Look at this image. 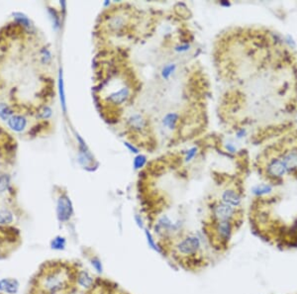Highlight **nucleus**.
Instances as JSON below:
<instances>
[{
	"label": "nucleus",
	"mask_w": 297,
	"mask_h": 294,
	"mask_svg": "<svg viewBox=\"0 0 297 294\" xmlns=\"http://www.w3.org/2000/svg\"><path fill=\"white\" fill-rule=\"evenodd\" d=\"M239 228L238 225L232 222L210 218H206L202 224V231L206 241L218 253H225L229 249L232 238Z\"/></svg>",
	"instance_id": "obj_4"
},
{
	"label": "nucleus",
	"mask_w": 297,
	"mask_h": 294,
	"mask_svg": "<svg viewBox=\"0 0 297 294\" xmlns=\"http://www.w3.org/2000/svg\"><path fill=\"white\" fill-rule=\"evenodd\" d=\"M11 187V177L8 173L0 174V195L9 191Z\"/></svg>",
	"instance_id": "obj_19"
},
{
	"label": "nucleus",
	"mask_w": 297,
	"mask_h": 294,
	"mask_svg": "<svg viewBox=\"0 0 297 294\" xmlns=\"http://www.w3.org/2000/svg\"><path fill=\"white\" fill-rule=\"evenodd\" d=\"M20 284L16 279L4 278L0 280V293L5 294H16L19 291Z\"/></svg>",
	"instance_id": "obj_13"
},
{
	"label": "nucleus",
	"mask_w": 297,
	"mask_h": 294,
	"mask_svg": "<svg viewBox=\"0 0 297 294\" xmlns=\"http://www.w3.org/2000/svg\"><path fill=\"white\" fill-rule=\"evenodd\" d=\"M0 294H2V293H0Z\"/></svg>",
	"instance_id": "obj_31"
},
{
	"label": "nucleus",
	"mask_w": 297,
	"mask_h": 294,
	"mask_svg": "<svg viewBox=\"0 0 297 294\" xmlns=\"http://www.w3.org/2000/svg\"><path fill=\"white\" fill-rule=\"evenodd\" d=\"M82 268L79 262L73 260L45 261L29 280L26 294H75Z\"/></svg>",
	"instance_id": "obj_2"
},
{
	"label": "nucleus",
	"mask_w": 297,
	"mask_h": 294,
	"mask_svg": "<svg viewBox=\"0 0 297 294\" xmlns=\"http://www.w3.org/2000/svg\"><path fill=\"white\" fill-rule=\"evenodd\" d=\"M124 145L128 147L132 152H135V153H138V152H139V149L135 147L133 144H131V143H127V142H126Z\"/></svg>",
	"instance_id": "obj_30"
},
{
	"label": "nucleus",
	"mask_w": 297,
	"mask_h": 294,
	"mask_svg": "<svg viewBox=\"0 0 297 294\" xmlns=\"http://www.w3.org/2000/svg\"><path fill=\"white\" fill-rule=\"evenodd\" d=\"M21 231L13 225H0V260L12 256L22 245Z\"/></svg>",
	"instance_id": "obj_6"
},
{
	"label": "nucleus",
	"mask_w": 297,
	"mask_h": 294,
	"mask_svg": "<svg viewBox=\"0 0 297 294\" xmlns=\"http://www.w3.org/2000/svg\"><path fill=\"white\" fill-rule=\"evenodd\" d=\"M132 95H133V90L131 86L122 85L118 89L111 91L109 95L106 96L105 100L107 104L115 107H119L126 104L132 98Z\"/></svg>",
	"instance_id": "obj_8"
},
{
	"label": "nucleus",
	"mask_w": 297,
	"mask_h": 294,
	"mask_svg": "<svg viewBox=\"0 0 297 294\" xmlns=\"http://www.w3.org/2000/svg\"><path fill=\"white\" fill-rule=\"evenodd\" d=\"M57 219L60 224H68L74 216L73 202L65 190H61L57 196L56 204Z\"/></svg>",
	"instance_id": "obj_7"
},
{
	"label": "nucleus",
	"mask_w": 297,
	"mask_h": 294,
	"mask_svg": "<svg viewBox=\"0 0 297 294\" xmlns=\"http://www.w3.org/2000/svg\"><path fill=\"white\" fill-rule=\"evenodd\" d=\"M219 200L233 207H241L242 196L239 191H237L235 188L230 187L223 190Z\"/></svg>",
	"instance_id": "obj_10"
},
{
	"label": "nucleus",
	"mask_w": 297,
	"mask_h": 294,
	"mask_svg": "<svg viewBox=\"0 0 297 294\" xmlns=\"http://www.w3.org/2000/svg\"><path fill=\"white\" fill-rule=\"evenodd\" d=\"M111 294H131L130 293H128V292H126V291H124L119 285L117 286V288L114 290V292L112 293Z\"/></svg>",
	"instance_id": "obj_29"
},
{
	"label": "nucleus",
	"mask_w": 297,
	"mask_h": 294,
	"mask_svg": "<svg viewBox=\"0 0 297 294\" xmlns=\"http://www.w3.org/2000/svg\"><path fill=\"white\" fill-rule=\"evenodd\" d=\"M154 243L157 251L170 264L186 273L198 274L210 264L202 239L192 231L182 229Z\"/></svg>",
	"instance_id": "obj_1"
},
{
	"label": "nucleus",
	"mask_w": 297,
	"mask_h": 294,
	"mask_svg": "<svg viewBox=\"0 0 297 294\" xmlns=\"http://www.w3.org/2000/svg\"><path fill=\"white\" fill-rule=\"evenodd\" d=\"M127 125L135 133H145L148 128V120L139 113L132 114L127 119Z\"/></svg>",
	"instance_id": "obj_9"
},
{
	"label": "nucleus",
	"mask_w": 297,
	"mask_h": 294,
	"mask_svg": "<svg viewBox=\"0 0 297 294\" xmlns=\"http://www.w3.org/2000/svg\"><path fill=\"white\" fill-rule=\"evenodd\" d=\"M257 166L273 184L297 179V130L286 133L266 147L258 157Z\"/></svg>",
	"instance_id": "obj_3"
},
{
	"label": "nucleus",
	"mask_w": 297,
	"mask_h": 294,
	"mask_svg": "<svg viewBox=\"0 0 297 294\" xmlns=\"http://www.w3.org/2000/svg\"><path fill=\"white\" fill-rule=\"evenodd\" d=\"M49 13H50V16H51V18L53 20V27H54V29L55 30H58L61 27V18L59 17V14L53 8H50L49 9Z\"/></svg>",
	"instance_id": "obj_25"
},
{
	"label": "nucleus",
	"mask_w": 297,
	"mask_h": 294,
	"mask_svg": "<svg viewBox=\"0 0 297 294\" xmlns=\"http://www.w3.org/2000/svg\"><path fill=\"white\" fill-rule=\"evenodd\" d=\"M59 90H60V98L62 102V106L64 109V112H67V104H66V93H65V88H64V79H63V74L60 72L59 75Z\"/></svg>",
	"instance_id": "obj_22"
},
{
	"label": "nucleus",
	"mask_w": 297,
	"mask_h": 294,
	"mask_svg": "<svg viewBox=\"0 0 297 294\" xmlns=\"http://www.w3.org/2000/svg\"><path fill=\"white\" fill-rule=\"evenodd\" d=\"M198 152V147H189L186 151H185V155H184V162H190L194 157L195 155L197 154Z\"/></svg>",
	"instance_id": "obj_26"
},
{
	"label": "nucleus",
	"mask_w": 297,
	"mask_h": 294,
	"mask_svg": "<svg viewBox=\"0 0 297 294\" xmlns=\"http://www.w3.org/2000/svg\"><path fill=\"white\" fill-rule=\"evenodd\" d=\"M181 116L177 112H169L161 119V125L168 131H175L180 124Z\"/></svg>",
	"instance_id": "obj_12"
},
{
	"label": "nucleus",
	"mask_w": 297,
	"mask_h": 294,
	"mask_svg": "<svg viewBox=\"0 0 297 294\" xmlns=\"http://www.w3.org/2000/svg\"><path fill=\"white\" fill-rule=\"evenodd\" d=\"M14 115L13 109L6 103H0V118L3 121H8Z\"/></svg>",
	"instance_id": "obj_20"
},
{
	"label": "nucleus",
	"mask_w": 297,
	"mask_h": 294,
	"mask_svg": "<svg viewBox=\"0 0 297 294\" xmlns=\"http://www.w3.org/2000/svg\"><path fill=\"white\" fill-rule=\"evenodd\" d=\"M126 25H127L126 18L121 14H114L110 16L107 21V27L111 33L121 32Z\"/></svg>",
	"instance_id": "obj_11"
},
{
	"label": "nucleus",
	"mask_w": 297,
	"mask_h": 294,
	"mask_svg": "<svg viewBox=\"0 0 297 294\" xmlns=\"http://www.w3.org/2000/svg\"><path fill=\"white\" fill-rule=\"evenodd\" d=\"M13 16H14L15 21L18 23V25L22 26L25 29H32L33 28V25L31 23L30 19L25 14L20 13V12H15V13H13Z\"/></svg>",
	"instance_id": "obj_17"
},
{
	"label": "nucleus",
	"mask_w": 297,
	"mask_h": 294,
	"mask_svg": "<svg viewBox=\"0 0 297 294\" xmlns=\"http://www.w3.org/2000/svg\"><path fill=\"white\" fill-rule=\"evenodd\" d=\"M209 214L207 218L213 220L229 221L239 227L244 220V210L241 207H233L219 199L211 200L208 204Z\"/></svg>",
	"instance_id": "obj_5"
},
{
	"label": "nucleus",
	"mask_w": 297,
	"mask_h": 294,
	"mask_svg": "<svg viewBox=\"0 0 297 294\" xmlns=\"http://www.w3.org/2000/svg\"><path fill=\"white\" fill-rule=\"evenodd\" d=\"M8 127L14 131V132H22L26 129L28 125V120L24 115L20 114H14L8 121H7Z\"/></svg>",
	"instance_id": "obj_14"
},
{
	"label": "nucleus",
	"mask_w": 297,
	"mask_h": 294,
	"mask_svg": "<svg viewBox=\"0 0 297 294\" xmlns=\"http://www.w3.org/2000/svg\"><path fill=\"white\" fill-rule=\"evenodd\" d=\"M189 49H190V45L187 44V43L178 44L177 46L174 47V51L177 52V53H185V52L189 51Z\"/></svg>",
	"instance_id": "obj_28"
},
{
	"label": "nucleus",
	"mask_w": 297,
	"mask_h": 294,
	"mask_svg": "<svg viewBox=\"0 0 297 294\" xmlns=\"http://www.w3.org/2000/svg\"><path fill=\"white\" fill-rule=\"evenodd\" d=\"M84 257H86V259L89 261V263L91 264V266L93 267V269L97 272V273H102L103 271V266H102V262L99 259V257L95 254V252L89 248V247H84L82 249Z\"/></svg>",
	"instance_id": "obj_15"
},
{
	"label": "nucleus",
	"mask_w": 297,
	"mask_h": 294,
	"mask_svg": "<svg viewBox=\"0 0 297 294\" xmlns=\"http://www.w3.org/2000/svg\"><path fill=\"white\" fill-rule=\"evenodd\" d=\"M147 162V157L144 154H138L134 159V167L136 169H140L144 167Z\"/></svg>",
	"instance_id": "obj_27"
},
{
	"label": "nucleus",
	"mask_w": 297,
	"mask_h": 294,
	"mask_svg": "<svg viewBox=\"0 0 297 294\" xmlns=\"http://www.w3.org/2000/svg\"><path fill=\"white\" fill-rule=\"evenodd\" d=\"M52 114H53V110H52V108L50 107V106H48V105H44L43 107H41L40 109H39V111L37 112V115H38V117L40 118V119H42V120H48V119H50L51 117H52Z\"/></svg>",
	"instance_id": "obj_24"
},
{
	"label": "nucleus",
	"mask_w": 297,
	"mask_h": 294,
	"mask_svg": "<svg viewBox=\"0 0 297 294\" xmlns=\"http://www.w3.org/2000/svg\"><path fill=\"white\" fill-rule=\"evenodd\" d=\"M175 71H176V65L174 63H170V64L165 65L162 68V70L160 72V75H161L162 79L168 80L174 74Z\"/></svg>",
	"instance_id": "obj_21"
},
{
	"label": "nucleus",
	"mask_w": 297,
	"mask_h": 294,
	"mask_svg": "<svg viewBox=\"0 0 297 294\" xmlns=\"http://www.w3.org/2000/svg\"><path fill=\"white\" fill-rule=\"evenodd\" d=\"M50 246L53 250H56V251H63L66 249V246H67V240L65 237H62V236H57L55 238L52 239L51 243H50Z\"/></svg>",
	"instance_id": "obj_18"
},
{
	"label": "nucleus",
	"mask_w": 297,
	"mask_h": 294,
	"mask_svg": "<svg viewBox=\"0 0 297 294\" xmlns=\"http://www.w3.org/2000/svg\"><path fill=\"white\" fill-rule=\"evenodd\" d=\"M40 60H41V63L42 65L44 66H49L53 60V57H52V54L50 52L49 49L47 48H43L40 52Z\"/></svg>",
	"instance_id": "obj_23"
},
{
	"label": "nucleus",
	"mask_w": 297,
	"mask_h": 294,
	"mask_svg": "<svg viewBox=\"0 0 297 294\" xmlns=\"http://www.w3.org/2000/svg\"><path fill=\"white\" fill-rule=\"evenodd\" d=\"M14 222V214L8 208H0V225L8 226Z\"/></svg>",
	"instance_id": "obj_16"
}]
</instances>
